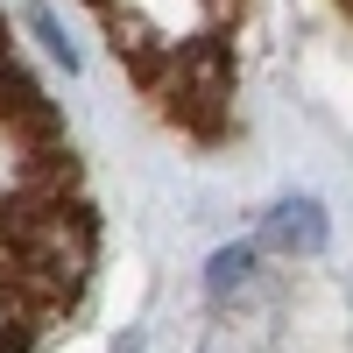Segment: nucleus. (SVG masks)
<instances>
[{
    "label": "nucleus",
    "instance_id": "423d86ee",
    "mask_svg": "<svg viewBox=\"0 0 353 353\" xmlns=\"http://www.w3.org/2000/svg\"><path fill=\"white\" fill-rule=\"evenodd\" d=\"M113 353H141V339H134V332H128V339H113Z\"/></svg>",
    "mask_w": 353,
    "mask_h": 353
},
{
    "label": "nucleus",
    "instance_id": "f257e3e1",
    "mask_svg": "<svg viewBox=\"0 0 353 353\" xmlns=\"http://www.w3.org/2000/svg\"><path fill=\"white\" fill-rule=\"evenodd\" d=\"M156 106L170 113L184 134L198 141H219L226 134V113H233V50L219 36H198V43H170V64L149 85Z\"/></svg>",
    "mask_w": 353,
    "mask_h": 353
},
{
    "label": "nucleus",
    "instance_id": "f03ea898",
    "mask_svg": "<svg viewBox=\"0 0 353 353\" xmlns=\"http://www.w3.org/2000/svg\"><path fill=\"white\" fill-rule=\"evenodd\" d=\"M254 248H261V254H283V261H318V254L332 248V219H325V205H318L311 191L276 198L269 212H261Z\"/></svg>",
    "mask_w": 353,
    "mask_h": 353
},
{
    "label": "nucleus",
    "instance_id": "0eeeda50",
    "mask_svg": "<svg viewBox=\"0 0 353 353\" xmlns=\"http://www.w3.org/2000/svg\"><path fill=\"white\" fill-rule=\"evenodd\" d=\"M85 8H99V14H106V8H121V0H85Z\"/></svg>",
    "mask_w": 353,
    "mask_h": 353
},
{
    "label": "nucleus",
    "instance_id": "20e7f679",
    "mask_svg": "<svg viewBox=\"0 0 353 353\" xmlns=\"http://www.w3.org/2000/svg\"><path fill=\"white\" fill-rule=\"evenodd\" d=\"M21 21H28V36L43 43V57H50V64H64V71H78V64H85V50L71 43V28L57 21V8H43V0H28V8H21Z\"/></svg>",
    "mask_w": 353,
    "mask_h": 353
},
{
    "label": "nucleus",
    "instance_id": "6e6552de",
    "mask_svg": "<svg viewBox=\"0 0 353 353\" xmlns=\"http://www.w3.org/2000/svg\"><path fill=\"white\" fill-rule=\"evenodd\" d=\"M346 8H353V0H346Z\"/></svg>",
    "mask_w": 353,
    "mask_h": 353
},
{
    "label": "nucleus",
    "instance_id": "7ed1b4c3",
    "mask_svg": "<svg viewBox=\"0 0 353 353\" xmlns=\"http://www.w3.org/2000/svg\"><path fill=\"white\" fill-rule=\"evenodd\" d=\"M254 283H261V248L254 241L212 248V261H205V297H212V304H241Z\"/></svg>",
    "mask_w": 353,
    "mask_h": 353
},
{
    "label": "nucleus",
    "instance_id": "39448f33",
    "mask_svg": "<svg viewBox=\"0 0 353 353\" xmlns=\"http://www.w3.org/2000/svg\"><path fill=\"white\" fill-rule=\"evenodd\" d=\"M21 71V57H14V36H8V21H0V85H8Z\"/></svg>",
    "mask_w": 353,
    "mask_h": 353
}]
</instances>
